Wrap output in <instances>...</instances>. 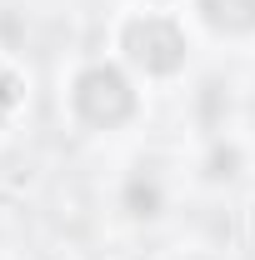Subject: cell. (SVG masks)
<instances>
[{
    "label": "cell",
    "mask_w": 255,
    "mask_h": 260,
    "mask_svg": "<svg viewBox=\"0 0 255 260\" xmlns=\"http://www.w3.org/2000/svg\"><path fill=\"white\" fill-rule=\"evenodd\" d=\"M215 30H255V0H195Z\"/></svg>",
    "instance_id": "3957f363"
},
{
    "label": "cell",
    "mask_w": 255,
    "mask_h": 260,
    "mask_svg": "<svg viewBox=\"0 0 255 260\" xmlns=\"http://www.w3.org/2000/svg\"><path fill=\"white\" fill-rule=\"evenodd\" d=\"M10 105H15V80H10V75L0 70V120L10 115Z\"/></svg>",
    "instance_id": "277c9868"
},
{
    "label": "cell",
    "mask_w": 255,
    "mask_h": 260,
    "mask_svg": "<svg viewBox=\"0 0 255 260\" xmlns=\"http://www.w3.org/2000/svg\"><path fill=\"white\" fill-rule=\"evenodd\" d=\"M75 115L80 120H90V125H120L130 110H135V95H130L125 75L120 70H110V65H90L80 80H75Z\"/></svg>",
    "instance_id": "6da1fadb"
},
{
    "label": "cell",
    "mask_w": 255,
    "mask_h": 260,
    "mask_svg": "<svg viewBox=\"0 0 255 260\" xmlns=\"http://www.w3.org/2000/svg\"><path fill=\"white\" fill-rule=\"evenodd\" d=\"M125 55L150 75H170L185 60V35L170 20H160V15H145V20L125 25Z\"/></svg>",
    "instance_id": "7a4b0ae2"
}]
</instances>
